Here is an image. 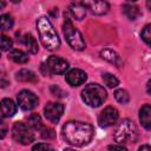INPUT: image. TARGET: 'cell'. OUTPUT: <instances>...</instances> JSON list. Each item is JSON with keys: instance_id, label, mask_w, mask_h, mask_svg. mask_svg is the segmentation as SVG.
Returning a JSON list of instances; mask_svg holds the SVG:
<instances>
[{"instance_id": "cell-1", "label": "cell", "mask_w": 151, "mask_h": 151, "mask_svg": "<svg viewBox=\"0 0 151 151\" xmlns=\"http://www.w3.org/2000/svg\"><path fill=\"white\" fill-rule=\"evenodd\" d=\"M63 138L73 146H84L88 144L94 134L93 126L88 123L71 120L67 122L61 130Z\"/></svg>"}, {"instance_id": "cell-2", "label": "cell", "mask_w": 151, "mask_h": 151, "mask_svg": "<svg viewBox=\"0 0 151 151\" xmlns=\"http://www.w3.org/2000/svg\"><path fill=\"white\" fill-rule=\"evenodd\" d=\"M37 31L40 41L46 50L55 51L57 48H59L60 39L47 17H40L37 19Z\"/></svg>"}, {"instance_id": "cell-3", "label": "cell", "mask_w": 151, "mask_h": 151, "mask_svg": "<svg viewBox=\"0 0 151 151\" xmlns=\"http://www.w3.org/2000/svg\"><path fill=\"white\" fill-rule=\"evenodd\" d=\"M107 98L106 90L99 84H88L81 91V99L91 107L100 106Z\"/></svg>"}, {"instance_id": "cell-4", "label": "cell", "mask_w": 151, "mask_h": 151, "mask_svg": "<svg viewBox=\"0 0 151 151\" xmlns=\"http://www.w3.org/2000/svg\"><path fill=\"white\" fill-rule=\"evenodd\" d=\"M63 33L67 44L76 51H83L85 48V40L79 29L73 26V22L65 14V21L63 24Z\"/></svg>"}, {"instance_id": "cell-5", "label": "cell", "mask_w": 151, "mask_h": 151, "mask_svg": "<svg viewBox=\"0 0 151 151\" xmlns=\"http://www.w3.org/2000/svg\"><path fill=\"white\" fill-rule=\"evenodd\" d=\"M137 134L138 131L136 124L130 119H123L118 124L113 138L118 144H126L134 142L137 139Z\"/></svg>"}, {"instance_id": "cell-6", "label": "cell", "mask_w": 151, "mask_h": 151, "mask_svg": "<svg viewBox=\"0 0 151 151\" xmlns=\"http://www.w3.org/2000/svg\"><path fill=\"white\" fill-rule=\"evenodd\" d=\"M12 137L13 139L22 145H28L34 140V134L28 125L21 122H17L12 127Z\"/></svg>"}, {"instance_id": "cell-7", "label": "cell", "mask_w": 151, "mask_h": 151, "mask_svg": "<svg viewBox=\"0 0 151 151\" xmlns=\"http://www.w3.org/2000/svg\"><path fill=\"white\" fill-rule=\"evenodd\" d=\"M18 104L19 106L25 110V111H29V110H33L38 106L39 104V99L38 97L32 92V91H28V90H22L18 93Z\"/></svg>"}, {"instance_id": "cell-8", "label": "cell", "mask_w": 151, "mask_h": 151, "mask_svg": "<svg viewBox=\"0 0 151 151\" xmlns=\"http://www.w3.org/2000/svg\"><path fill=\"white\" fill-rule=\"evenodd\" d=\"M45 67L47 68V71L50 73H53V74H63L68 68V61L66 59H64V58L51 55L46 60V66Z\"/></svg>"}, {"instance_id": "cell-9", "label": "cell", "mask_w": 151, "mask_h": 151, "mask_svg": "<svg viewBox=\"0 0 151 151\" xmlns=\"http://www.w3.org/2000/svg\"><path fill=\"white\" fill-rule=\"evenodd\" d=\"M118 111L116 107L113 106H107L105 107L98 116V124L99 126L101 127H109V126H112L117 119H118Z\"/></svg>"}, {"instance_id": "cell-10", "label": "cell", "mask_w": 151, "mask_h": 151, "mask_svg": "<svg viewBox=\"0 0 151 151\" xmlns=\"http://www.w3.org/2000/svg\"><path fill=\"white\" fill-rule=\"evenodd\" d=\"M45 117L53 124H57L64 113V105L61 103H48L44 109Z\"/></svg>"}, {"instance_id": "cell-11", "label": "cell", "mask_w": 151, "mask_h": 151, "mask_svg": "<svg viewBox=\"0 0 151 151\" xmlns=\"http://www.w3.org/2000/svg\"><path fill=\"white\" fill-rule=\"evenodd\" d=\"M83 5L85 6L86 9H88L92 14L96 15H103L109 12V4L106 1L101 0H92V1H83Z\"/></svg>"}, {"instance_id": "cell-12", "label": "cell", "mask_w": 151, "mask_h": 151, "mask_svg": "<svg viewBox=\"0 0 151 151\" xmlns=\"http://www.w3.org/2000/svg\"><path fill=\"white\" fill-rule=\"evenodd\" d=\"M65 79L71 86H79L86 81L87 74L80 68H73L66 74Z\"/></svg>"}, {"instance_id": "cell-13", "label": "cell", "mask_w": 151, "mask_h": 151, "mask_svg": "<svg viewBox=\"0 0 151 151\" xmlns=\"http://www.w3.org/2000/svg\"><path fill=\"white\" fill-rule=\"evenodd\" d=\"M100 57L104 60H106V61L116 65L117 67H120L122 66V63H123L122 61V58L119 57V54L116 51H113L111 48H104V50H101L100 51Z\"/></svg>"}, {"instance_id": "cell-14", "label": "cell", "mask_w": 151, "mask_h": 151, "mask_svg": "<svg viewBox=\"0 0 151 151\" xmlns=\"http://www.w3.org/2000/svg\"><path fill=\"white\" fill-rule=\"evenodd\" d=\"M17 112V105L12 99L4 98L1 100V116L2 118H9L13 117Z\"/></svg>"}, {"instance_id": "cell-15", "label": "cell", "mask_w": 151, "mask_h": 151, "mask_svg": "<svg viewBox=\"0 0 151 151\" xmlns=\"http://www.w3.org/2000/svg\"><path fill=\"white\" fill-rule=\"evenodd\" d=\"M15 78H17V80L22 81V83H37L38 81L37 74L33 71L26 70V68H22V70L18 71L17 74H15Z\"/></svg>"}, {"instance_id": "cell-16", "label": "cell", "mask_w": 151, "mask_h": 151, "mask_svg": "<svg viewBox=\"0 0 151 151\" xmlns=\"http://www.w3.org/2000/svg\"><path fill=\"white\" fill-rule=\"evenodd\" d=\"M139 120L146 130H151V105H144L140 109Z\"/></svg>"}, {"instance_id": "cell-17", "label": "cell", "mask_w": 151, "mask_h": 151, "mask_svg": "<svg viewBox=\"0 0 151 151\" xmlns=\"http://www.w3.org/2000/svg\"><path fill=\"white\" fill-rule=\"evenodd\" d=\"M70 13L71 15L77 19V20H81L84 19L85 14H86V8L85 6L83 5V2H73L70 5Z\"/></svg>"}, {"instance_id": "cell-18", "label": "cell", "mask_w": 151, "mask_h": 151, "mask_svg": "<svg viewBox=\"0 0 151 151\" xmlns=\"http://www.w3.org/2000/svg\"><path fill=\"white\" fill-rule=\"evenodd\" d=\"M123 12L124 14L130 19V20H136L140 15V9L138 6L132 5V4H125L123 6Z\"/></svg>"}, {"instance_id": "cell-19", "label": "cell", "mask_w": 151, "mask_h": 151, "mask_svg": "<svg viewBox=\"0 0 151 151\" xmlns=\"http://www.w3.org/2000/svg\"><path fill=\"white\" fill-rule=\"evenodd\" d=\"M8 59L17 64H25L28 61V55L21 50H12L8 54Z\"/></svg>"}, {"instance_id": "cell-20", "label": "cell", "mask_w": 151, "mask_h": 151, "mask_svg": "<svg viewBox=\"0 0 151 151\" xmlns=\"http://www.w3.org/2000/svg\"><path fill=\"white\" fill-rule=\"evenodd\" d=\"M24 42H25V45H26V47H27L29 53L35 54L38 52V48H39L38 47V42H37L35 38L32 34H26L25 38H24Z\"/></svg>"}, {"instance_id": "cell-21", "label": "cell", "mask_w": 151, "mask_h": 151, "mask_svg": "<svg viewBox=\"0 0 151 151\" xmlns=\"http://www.w3.org/2000/svg\"><path fill=\"white\" fill-rule=\"evenodd\" d=\"M28 125H29V127H32V129H34V130H42V129H44L41 118H40V116L37 114V113H32V114L28 117Z\"/></svg>"}, {"instance_id": "cell-22", "label": "cell", "mask_w": 151, "mask_h": 151, "mask_svg": "<svg viewBox=\"0 0 151 151\" xmlns=\"http://www.w3.org/2000/svg\"><path fill=\"white\" fill-rule=\"evenodd\" d=\"M101 79L105 83V85L109 86V87H111V88H113V87H116V86L119 85V80L117 79V77H114L111 73H103L101 74Z\"/></svg>"}, {"instance_id": "cell-23", "label": "cell", "mask_w": 151, "mask_h": 151, "mask_svg": "<svg viewBox=\"0 0 151 151\" xmlns=\"http://www.w3.org/2000/svg\"><path fill=\"white\" fill-rule=\"evenodd\" d=\"M13 18L9 15V14H2L0 17V25H1V29L2 31H7V29H11L13 27Z\"/></svg>"}, {"instance_id": "cell-24", "label": "cell", "mask_w": 151, "mask_h": 151, "mask_svg": "<svg viewBox=\"0 0 151 151\" xmlns=\"http://www.w3.org/2000/svg\"><path fill=\"white\" fill-rule=\"evenodd\" d=\"M114 98H116V100H117L118 103H120V104H126V103H129V100H130V94H129V92H127L126 90L119 88V90H117V91L114 92Z\"/></svg>"}, {"instance_id": "cell-25", "label": "cell", "mask_w": 151, "mask_h": 151, "mask_svg": "<svg viewBox=\"0 0 151 151\" xmlns=\"http://www.w3.org/2000/svg\"><path fill=\"white\" fill-rule=\"evenodd\" d=\"M140 35H142V39L144 40V42L151 47V24L146 25V26L143 28Z\"/></svg>"}, {"instance_id": "cell-26", "label": "cell", "mask_w": 151, "mask_h": 151, "mask_svg": "<svg viewBox=\"0 0 151 151\" xmlns=\"http://www.w3.org/2000/svg\"><path fill=\"white\" fill-rule=\"evenodd\" d=\"M12 40H11V38H8L7 35H5V34H2L1 35V50L2 51H8V50H11L12 48Z\"/></svg>"}, {"instance_id": "cell-27", "label": "cell", "mask_w": 151, "mask_h": 151, "mask_svg": "<svg viewBox=\"0 0 151 151\" xmlns=\"http://www.w3.org/2000/svg\"><path fill=\"white\" fill-rule=\"evenodd\" d=\"M32 151H54V149L47 143H38L32 147Z\"/></svg>"}, {"instance_id": "cell-28", "label": "cell", "mask_w": 151, "mask_h": 151, "mask_svg": "<svg viewBox=\"0 0 151 151\" xmlns=\"http://www.w3.org/2000/svg\"><path fill=\"white\" fill-rule=\"evenodd\" d=\"M41 137L45 139H52L55 137V132H54V130H52L50 127H44L41 130Z\"/></svg>"}, {"instance_id": "cell-29", "label": "cell", "mask_w": 151, "mask_h": 151, "mask_svg": "<svg viewBox=\"0 0 151 151\" xmlns=\"http://www.w3.org/2000/svg\"><path fill=\"white\" fill-rule=\"evenodd\" d=\"M51 91H52V93L54 94V96H58V97H65V92L60 88V87H58L57 85H53L52 87H51Z\"/></svg>"}, {"instance_id": "cell-30", "label": "cell", "mask_w": 151, "mask_h": 151, "mask_svg": "<svg viewBox=\"0 0 151 151\" xmlns=\"http://www.w3.org/2000/svg\"><path fill=\"white\" fill-rule=\"evenodd\" d=\"M107 151H127V150L123 145H111V146H109Z\"/></svg>"}, {"instance_id": "cell-31", "label": "cell", "mask_w": 151, "mask_h": 151, "mask_svg": "<svg viewBox=\"0 0 151 151\" xmlns=\"http://www.w3.org/2000/svg\"><path fill=\"white\" fill-rule=\"evenodd\" d=\"M138 151H151V146L150 145H142L138 149Z\"/></svg>"}, {"instance_id": "cell-32", "label": "cell", "mask_w": 151, "mask_h": 151, "mask_svg": "<svg viewBox=\"0 0 151 151\" xmlns=\"http://www.w3.org/2000/svg\"><path fill=\"white\" fill-rule=\"evenodd\" d=\"M6 134V126H5V123L1 122V138H4Z\"/></svg>"}, {"instance_id": "cell-33", "label": "cell", "mask_w": 151, "mask_h": 151, "mask_svg": "<svg viewBox=\"0 0 151 151\" xmlns=\"http://www.w3.org/2000/svg\"><path fill=\"white\" fill-rule=\"evenodd\" d=\"M146 91L149 94H151V79L147 81V85H146Z\"/></svg>"}, {"instance_id": "cell-34", "label": "cell", "mask_w": 151, "mask_h": 151, "mask_svg": "<svg viewBox=\"0 0 151 151\" xmlns=\"http://www.w3.org/2000/svg\"><path fill=\"white\" fill-rule=\"evenodd\" d=\"M146 6H147V8H149V9H150V11H151V0H150V1H147V2H146Z\"/></svg>"}, {"instance_id": "cell-35", "label": "cell", "mask_w": 151, "mask_h": 151, "mask_svg": "<svg viewBox=\"0 0 151 151\" xmlns=\"http://www.w3.org/2000/svg\"><path fill=\"white\" fill-rule=\"evenodd\" d=\"M64 151H74V150H72V149H65Z\"/></svg>"}]
</instances>
